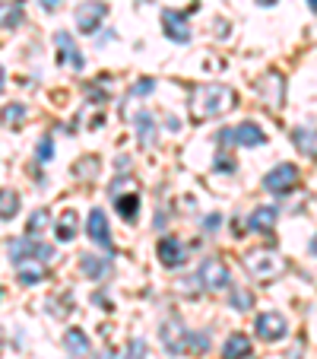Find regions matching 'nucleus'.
I'll use <instances>...</instances> for the list:
<instances>
[{"label":"nucleus","mask_w":317,"mask_h":359,"mask_svg":"<svg viewBox=\"0 0 317 359\" xmlns=\"http://www.w3.org/2000/svg\"><path fill=\"white\" fill-rule=\"evenodd\" d=\"M235 105V89L223 86V83H203L194 89L190 95V115L194 121H209V118H219Z\"/></svg>","instance_id":"obj_1"},{"label":"nucleus","mask_w":317,"mask_h":359,"mask_svg":"<svg viewBox=\"0 0 317 359\" xmlns=\"http://www.w3.org/2000/svg\"><path fill=\"white\" fill-rule=\"evenodd\" d=\"M244 271L254 280H273L279 273H286V261L276 251H248L244 255Z\"/></svg>","instance_id":"obj_2"},{"label":"nucleus","mask_w":317,"mask_h":359,"mask_svg":"<svg viewBox=\"0 0 317 359\" xmlns=\"http://www.w3.org/2000/svg\"><path fill=\"white\" fill-rule=\"evenodd\" d=\"M197 283L209 292H223V290H232V273L219 258H206L197 267Z\"/></svg>","instance_id":"obj_3"},{"label":"nucleus","mask_w":317,"mask_h":359,"mask_svg":"<svg viewBox=\"0 0 317 359\" xmlns=\"http://www.w3.org/2000/svg\"><path fill=\"white\" fill-rule=\"evenodd\" d=\"M7 251H10V261L13 264H22V261H51V255H55V248H48V245H41V242H35L32 236H22V238H13V242L7 245Z\"/></svg>","instance_id":"obj_4"},{"label":"nucleus","mask_w":317,"mask_h":359,"mask_svg":"<svg viewBox=\"0 0 317 359\" xmlns=\"http://www.w3.org/2000/svg\"><path fill=\"white\" fill-rule=\"evenodd\" d=\"M105 16H108V4H101V0H86V4H80L76 7V29H80L83 35H95L99 32V26L105 22Z\"/></svg>","instance_id":"obj_5"},{"label":"nucleus","mask_w":317,"mask_h":359,"mask_svg":"<svg viewBox=\"0 0 317 359\" xmlns=\"http://www.w3.org/2000/svg\"><path fill=\"white\" fill-rule=\"evenodd\" d=\"M219 143H229V147H263L267 143V134H263L257 124L244 121L238 128H229V130H219Z\"/></svg>","instance_id":"obj_6"},{"label":"nucleus","mask_w":317,"mask_h":359,"mask_svg":"<svg viewBox=\"0 0 317 359\" xmlns=\"http://www.w3.org/2000/svg\"><path fill=\"white\" fill-rule=\"evenodd\" d=\"M263 188L270 191V194H289L292 188H298V169L292 163H279L276 169L267 172V178H263Z\"/></svg>","instance_id":"obj_7"},{"label":"nucleus","mask_w":317,"mask_h":359,"mask_svg":"<svg viewBox=\"0 0 317 359\" xmlns=\"http://www.w3.org/2000/svg\"><path fill=\"white\" fill-rule=\"evenodd\" d=\"M86 232H89V238H92L95 245H101V251H105V255H115V245H111V229H108V217H105V210H101V207H95V210L89 213Z\"/></svg>","instance_id":"obj_8"},{"label":"nucleus","mask_w":317,"mask_h":359,"mask_svg":"<svg viewBox=\"0 0 317 359\" xmlns=\"http://www.w3.org/2000/svg\"><path fill=\"white\" fill-rule=\"evenodd\" d=\"M159 337H162L165 350L171 353V356H181V353H188V337L190 331H184V325L178 318H169L162 325V331H159Z\"/></svg>","instance_id":"obj_9"},{"label":"nucleus","mask_w":317,"mask_h":359,"mask_svg":"<svg viewBox=\"0 0 317 359\" xmlns=\"http://www.w3.org/2000/svg\"><path fill=\"white\" fill-rule=\"evenodd\" d=\"M254 331H257V337H260V340H267V344H273V340H283V337H286V331H289V325H286V318H283V315H279V312H263L260 318H257Z\"/></svg>","instance_id":"obj_10"},{"label":"nucleus","mask_w":317,"mask_h":359,"mask_svg":"<svg viewBox=\"0 0 317 359\" xmlns=\"http://www.w3.org/2000/svg\"><path fill=\"white\" fill-rule=\"evenodd\" d=\"M257 93L260 99L270 105V109H283V99H286V80L283 74H267L260 83H257Z\"/></svg>","instance_id":"obj_11"},{"label":"nucleus","mask_w":317,"mask_h":359,"mask_svg":"<svg viewBox=\"0 0 317 359\" xmlns=\"http://www.w3.org/2000/svg\"><path fill=\"white\" fill-rule=\"evenodd\" d=\"M162 29L171 41L178 45H188L190 41V26H188V16L184 13H175V10H165L162 13Z\"/></svg>","instance_id":"obj_12"},{"label":"nucleus","mask_w":317,"mask_h":359,"mask_svg":"<svg viewBox=\"0 0 317 359\" xmlns=\"http://www.w3.org/2000/svg\"><path fill=\"white\" fill-rule=\"evenodd\" d=\"M276 219H279V210L273 207V203H263V207H257L254 213L248 217V226H251V232H273L276 229Z\"/></svg>","instance_id":"obj_13"},{"label":"nucleus","mask_w":317,"mask_h":359,"mask_svg":"<svg viewBox=\"0 0 317 359\" xmlns=\"http://www.w3.org/2000/svg\"><path fill=\"white\" fill-rule=\"evenodd\" d=\"M155 255H159V261H162L165 267H178L184 264V242H178L175 236H165L162 242H159V248H155Z\"/></svg>","instance_id":"obj_14"},{"label":"nucleus","mask_w":317,"mask_h":359,"mask_svg":"<svg viewBox=\"0 0 317 359\" xmlns=\"http://www.w3.org/2000/svg\"><path fill=\"white\" fill-rule=\"evenodd\" d=\"M55 41H57V48H61V64H70L73 70H83L86 67V61H83V55H80V48L73 45V39H70L67 32H57L55 35Z\"/></svg>","instance_id":"obj_15"},{"label":"nucleus","mask_w":317,"mask_h":359,"mask_svg":"<svg viewBox=\"0 0 317 359\" xmlns=\"http://www.w3.org/2000/svg\"><path fill=\"white\" fill-rule=\"evenodd\" d=\"M80 267L89 280H105L111 273V255H105V258L101 255H83Z\"/></svg>","instance_id":"obj_16"},{"label":"nucleus","mask_w":317,"mask_h":359,"mask_svg":"<svg viewBox=\"0 0 317 359\" xmlns=\"http://www.w3.org/2000/svg\"><path fill=\"white\" fill-rule=\"evenodd\" d=\"M244 356H251L248 334H229V340L223 344V359H244Z\"/></svg>","instance_id":"obj_17"},{"label":"nucleus","mask_w":317,"mask_h":359,"mask_svg":"<svg viewBox=\"0 0 317 359\" xmlns=\"http://www.w3.org/2000/svg\"><path fill=\"white\" fill-rule=\"evenodd\" d=\"M45 277H48L45 261H22L20 264V283L22 286H35V283H41Z\"/></svg>","instance_id":"obj_18"},{"label":"nucleus","mask_w":317,"mask_h":359,"mask_svg":"<svg viewBox=\"0 0 317 359\" xmlns=\"http://www.w3.org/2000/svg\"><path fill=\"white\" fill-rule=\"evenodd\" d=\"M292 143H295L302 153H308V156H317V130L314 128H295L292 130Z\"/></svg>","instance_id":"obj_19"},{"label":"nucleus","mask_w":317,"mask_h":359,"mask_svg":"<svg viewBox=\"0 0 317 359\" xmlns=\"http://www.w3.org/2000/svg\"><path fill=\"white\" fill-rule=\"evenodd\" d=\"M115 210L121 213V219L134 223L136 213H140V197H136V194H121V197H115Z\"/></svg>","instance_id":"obj_20"},{"label":"nucleus","mask_w":317,"mask_h":359,"mask_svg":"<svg viewBox=\"0 0 317 359\" xmlns=\"http://www.w3.org/2000/svg\"><path fill=\"white\" fill-rule=\"evenodd\" d=\"M20 213V194L13 188L0 191V219H13Z\"/></svg>","instance_id":"obj_21"},{"label":"nucleus","mask_w":317,"mask_h":359,"mask_svg":"<svg viewBox=\"0 0 317 359\" xmlns=\"http://www.w3.org/2000/svg\"><path fill=\"white\" fill-rule=\"evenodd\" d=\"M136 134H140L143 147H153L155 143V121L149 111H140V115H136Z\"/></svg>","instance_id":"obj_22"},{"label":"nucleus","mask_w":317,"mask_h":359,"mask_svg":"<svg viewBox=\"0 0 317 359\" xmlns=\"http://www.w3.org/2000/svg\"><path fill=\"white\" fill-rule=\"evenodd\" d=\"M26 115H29V111H26V105H22V102H10L7 109L0 111V121L7 124V128H20V124L26 121Z\"/></svg>","instance_id":"obj_23"},{"label":"nucleus","mask_w":317,"mask_h":359,"mask_svg":"<svg viewBox=\"0 0 317 359\" xmlns=\"http://www.w3.org/2000/svg\"><path fill=\"white\" fill-rule=\"evenodd\" d=\"M76 210H64L61 219H57V238L61 242H70V238H76Z\"/></svg>","instance_id":"obj_24"},{"label":"nucleus","mask_w":317,"mask_h":359,"mask_svg":"<svg viewBox=\"0 0 317 359\" xmlns=\"http://www.w3.org/2000/svg\"><path fill=\"white\" fill-rule=\"evenodd\" d=\"M64 346H67L73 356H86L89 353V337L80 331V327H73V331H67V337H64Z\"/></svg>","instance_id":"obj_25"},{"label":"nucleus","mask_w":317,"mask_h":359,"mask_svg":"<svg viewBox=\"0 0 317 359\" xmlns=\"http://www.w3.org/2000/svg\"><path fill=\"white\" fill-rule=\"evenodd\" d=\"M48 226H51V213H48V210H35L32 217H29V229H26V232H29L32 238H38L41 232L48 229Z\"/></svg>","instance_id":"obj_26"},{"label":"nucleus","mask_w":317,"mask_h":359,"mask_svg":"<svg viewBox=\"0 0 317 359\" xmlns=\"http://www.w3.org/2000/svg\"><path fill=\"white\" fill-rule=\"evenodd\" d=\"M206 350H209V334L190 331V337H188V353H206Z\"/></svg>","instance_id":"obj_27"},{"label":"nucleus","mask_w":317,"mask_h":359,"mask_svg":"<svg viewBox=\"0 0 317 359\" xmlns=\"http://www.w3.org/2000/svg\"><path fill=\"white\" fill-rule=\"evenodd\" d=\"M121 359H146V340H130L127 344V350H124V356Z\"/></svg>","instance_id":"obj_28"},{"label":"nucleus","mask_w":317,"mask_h":359,"mask_svg":"<svg viewBox=\"0 0 317 359\" xmlns=\"http://www.w3.org/2000/svg\"><path fill=\"white\" fill-rule=\"evenodd\" d=\"M55 159V140L51 137H41L38 140V163H51Z\"/></svg>","instance_id":"obj_29"},{"label":"nucleus","mask_w":317,"mask_h":359,"mask_svg":"<svg viewBox=\"0 0 317 359\" xmlns=\"http://www.w3.org/2000/svg\"><path fill=\"white\" fill-rule=\"evenodd\" d=\"M232 305H235L238 312H244V309H251V296L248 292H232Z\"/></svg>","instance_id":"obj_30"},{"label":"nucleus","mask_w":317,"mask_h":359,"mask_svg":"<svg viewBox=\"0 0 317 359\" xmlns=\"http://www.w3.org/2000/svg\"><path fill=\"white\" fill-rule=\"evenodd\" d=\"M153 86H155L153 80H143V83H136V86H134V93H136V95H143V93H149Z\"/></svg>","instance_id":"obj_31"},{"label":"nucleus","mask_w":317,"mask_h":359,"mask_svg":"<svg viewBox=\"0 0 317 359\" xmlns=\"http://www.w3.org/2000/svg\"><path fill=\"white\" fill-rule=\"evenodd\" d=\"M38 4H41V10H48V13H51V10H57V7H61L64 0H38Z\"/></svg>","instance_id":"obj_32"},{"label":"nucleus","mask_w":317,"mask_h":359,"mask_svg":"<svg viewBox=\"0 0 317 359\" xmlns=\"http://www.w3.org/2000/svg\"><path fill=\"white\" fill-rule=\"evenodd\" d=\"M3 86H7V74H3V67H0V93H3Z\"/></svg>","instance_id":"obj_33"},{"label":"nucleus","mask_w":317,"mask_h":359,"mask_svg":"<svg viewBox=\"0 0 317 359\" xmlns=\"http://www.w3.org/2000/svg\"><path fill=\"white\" fill-rule=\"evenodd\" d=\"M311 255H317V236H314V242H311Z\"/></svg>","instance_id":"obj_34"},{"label":"nucleus","mask_w":317,"mask_h":359,"mask_svg":"<svg viewBox=\"0 0 317 359\" xmlns=\"http://www.w3.org/2000/svg\"><path fill=\"white\" fill-rule=\"evenodd\" d=\"M257 4H263V7H270V4H276V0H257Z\"/></svg>","instance_id":"obj_35"},{"label":"nucleus","mask_w":317,"mask_h":359,"mask_svg":"<svg viewBox=\"0 0 317 359\" xmlns=\"http://www.w3.org/2000/svg\"><path fill=\"white\" fill-rule=\"evenodd\" d=\"M308 4H311V10H317V0H308Z\"/></svg>","instance_id":"obj_36"},{"label":"nucleus","mask_w":317,"mask_h":359,"mask_svg":"<svg viewBox=\"0 0 317 359\" xmlns=\"http://www.w3.org/2000/svg\"><path fill=\"white\" fill-rule=\"evenodd\" d=\"M0 350H3V337H0Z\"/></svg>","instance_id":"obj_37"}]
</instances>
